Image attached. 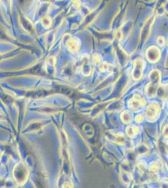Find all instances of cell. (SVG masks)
Masks as SVG:
<instances>
[{"label":"cell","instance_id":"3","mask_svg":"<svg viewBox=\"0 0 168 188\" xmlns=\"http://www.w3.org/2000/svg\"><path fill=\"white\" fill-rule=\"evenodd\" d=\"M144 67V62L142 60H136L134 65V69L133 71V76L135 79H138L141 75Z\"/></svg>","mask_w":168,"mask_h":188},{"label":"cell","instance_id":"4","mask_svg":"<svg viewBox=\"0 0 168 188\" xmlns=\"http://www.w3.org/2000/svg\"><path fill=\"white\" fill-rule=\"evenodd\" d=\"M129 107L132 110H134V111L138 110L142 107V102L141 99L139 96H134L133 98L131 99L129 103Z\"/></svg>","mask_w":168,"mask_h":188},{"label":"cell","instance_id":"2","mask_svg":"<svg viewBox=\"0 0 168 188\" xmlns=\"http://www.w3.org/2000/svg\"><path fill=\"white\" fill-rule=\"evenodd\" d=\"M66 48L72 53H77L80 47V41L78 38L69 36L66 38Z\"/></svg>","mask_w":168,"mask_h":188},{"label":"cell","instance_id":"6","mask_svg":"<svg viewBox=\"0 0 168 188\" xmlns=\"http://www.w3.org/2000/svg\"><path fill=\"white\" fill-rule=\"evenodd\" d=\"M41 23V24L43 25V26L44 27H45L47 28H50L51 25H52L51 18L50 17H48V16H45L44 18H42Z\"/></svg>","mask_w":168,"mask_h":188},{"label":"cell","instance_id":"7","mask_svg":"<svg viewBox=\"0 0 168 188\" xmlns=\"http://www.w3.org/2000/svg\"><path fill=\"white\" fill-rule=\"evenodd\" d=\"M164 43H165L164 38L163 37H159L158 38V43L159 44L160 46H163Z\"/></svg>","mask_w":168,"mask_h":188},{"label":"cell","instance_id":"5","mask_svg":"<svg viewBox=\"0 0 168 188\" xmlns=\"http://www.w3.org/2000/svg\"><path fill=\"white\" fill-rule=\"evenodd\" d=\"M121 119L124 122L129 123L132 119V115L129 112H124L121 115Z\"/></svg>","mask_w":168,"mask_h":188},{"label":"cell","instance_id":"1","mask_svg":"<svg viewBox=\"0 0 168 188\" xmlns=\"http://www.w3.org/2000/svg\"><path fill=\"white\" fill-rule=\"evenodd\" d=\"M28 177V169L27 166L23 163H19L14 169V178L16 181L20 184H23L27 180Z\"/></svg>","mask_w":168,"mask_h":188}]
</instances>
